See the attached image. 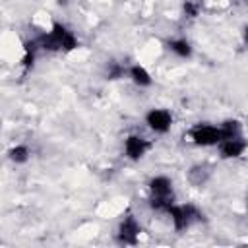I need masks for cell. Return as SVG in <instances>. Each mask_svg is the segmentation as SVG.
<instances>
[{
    "mask_svg": "<svg viewBox=\"0 0 248 248\" xmlns=\"http://www.w3.org/2000/svg\"><path fill=\"white\" fill-rule=\"evenodd\" d=\"M141 223L138 221L136 215L128 213L118 221L116 227V242L124 244V246H136L140 242V234H141Z\"/></svg>",
    "mask_w": 248,
    "mask_h": 248,
    "instance_id": "cell-6",
    "label": "cell"
},
{
    "mask_svg": "<svg viewBox=\"0 0 248 248\" xmlns=\"http://www.w3.org/2000/svg\"><path fill=\"white\" fill-rule=\"evenodd\" d=\"M182 12H184L186 17L196 19V17L202 14V4H200L198 0H184V4H182Z\"/></svg>",
    "mask_w": 248,
    "mask_h": 248,
    "instance_id": "cell-14",
    "label": "cell"
},
{
    "mask_svg": "<svg viewBox=\"0 0 248 248\" xmlns=\"http://www.w3.org/2000/svg\"><path fill=\"white\" fill-rule=\"evenodd\" d=\"M165 215L169 217V221H170V225L176 232H184L192 225H196L203 219V211L196 203H176V202H172L169 205V209L165 211Z\"/></svg>",
    "mask_w": 248,
    "mask_h": 248,
    "instance_id": "cell-2",
    "label": "cell"
},
{
    "mask_svg": "<svg viewBox=\"0 0 248 248\" xmlns=\"http://www.w3.org/2000/svg\"><path fill=\"white\" fill-rule=\"evenodd\" d=\"M126 76H128V79H130L136 87H140V89H145V87H151V85H153V76H151V72H149L143 64H140V62L130 64V66L126 68Z\"/></svg>",
    "mask_w": 248,
    "mask_h": 248,
    "instance_id": "cell-9",
    "label": "cell"
},
{
    "mask_svg": "<svg viewBox=\"0 0 248 248\" xmlns=\"http://www.w3.org/2000/svg\"><path fill=\"white\" fill-rule=\"evenodd\" d=\"M217 151H219V157L225 159V161H234V159H240L244 157L246 153V140L244 136L240 138H229V140H221L217 145Z\"/></svg>",
    "mask_w": 248,
    "mask_h": 248,
    "instance_id": "cell-7",
    "label": "cell"
},
{
    "mask_svg": "<svg viewBox=\"0 0 248 248\" xmlns=\"http://www.w3.org/2000/svg\"><path fill=\"white\" fill-rule=\"evenodd\" d=\"M219 128V138L221 140H229V138H240L244 136V126L238 118H225L217 124ZM219 140V141H221Z\"/></svg>",
    "mask_w": 248,
    "mask_h": 248,
    "instance_id": "cell-12",
    "label": "cell"
},
{
    "mask_svg": "<svg viewBox=\"0 0 248 248\" xmlns=\"http://www.w3.org/2000/svg\"><path fill=\"white\" fill-rule=\"evenodd\" d=\"M188 138L196 147H215L219 143V128L213 122H198L188 130Z\"/></svg>",
    "mask_w": 248,
    "mask_h": 248,
    "instance_id": "cell-4",
    "label": "cell"
},
{
    "mask_svg": "<svg viewBox=\"0 0 248 248\" xmlns=\"http://www.w3.org/2000/svg\"><path fill=\"white\" fill-rule=\"evenodd\" d=\"M6 157L12 165H27L31 161V147L27 143H14L6 151Z\"/></svg>",
    "mask_w": 248,
    "mask_h": 248,
    "instance_id": "cell-13",
    "label": "cell"
},
{
    "mask_svg": "<svg viewBox=\"0 0 248 248\" xmlns=\"http://www.w3.org/2000/svg\"><path fill=\"white\" fill-rule=\"evenodd\" d=\"M35 41L39 48L46 52H72L79 46V39L76 37V33L62 21H54L50 29L39 35Z\"/></svg>",
    "mask_w": 248,
    "mask_h": 248,
    "instance_id": "cell-1",
    "label": "cell"
},
{
    "mask_svg": "<svg viewBox=\"0 0 248 248\" xmlns=\"http://www.w3.org/2000/svg\"><path fill=\"white\" fill-rule=\"evenodd\" d=\"M147 190L153 198H174V180L169 174H153L147 180Z\"/></svg>",
    "mask_w": 248,
    "mask_h": 248,
    "instance_id": "cell-8",
    "label": "cell"
},
{
    "mask_svg": "<svg viewBox=\"0 0 248 248\" xmlns=\"http://www.w3.org/2000/svg\"><path fill=\"white\" fill-rule=\"evenodd\" d=\"M211 174H213V170H211L209 165H205V163H196V165H192V167L188 169L186 180H188L192 186L202 188V186H205V184L209 182Z\"/></svg>",
    "mask_w": 248,
    "mask_h": 248,
    "instance_id": "cell-10",
    "label": "cell"
},
{
    "mask_svg": "<svg viewBox=\"0 0 248 248\" xmlns=\"http://www.w3.org/2000/svg\"><path fill=\"white\" fill-rule=\"evenodd\" d=\"M149 151H151V140L141 136V134H138V132L128 134L124 138V141H122V153L132 163L141 161Z\"/></svg>",
    "mask_w": 248,
    "mask_h": 248,
    "instance_id": "cell-5",
    "label": "cell"
},
{
    "mask_svg": "<svg viewBox=\"0 0 248 248\" xmlns=\"http://www.w3.org/2000/svg\"><path fill=\"white\" fill-rule=\"evenodd\" d=\"M143 124L149 132L157 134V136H165L172 130L174 124V116L169 108L165 107H153L143 114Z\"/></svg>",
    "mask_w": 248,
    "mask_h": 248,
    "instance_id": "cell-3",
    "label": "cell"
},
{
    "mask_svg": "<svg viewBox=\"0 0 248 248\" xmlns=\"http://www.w3.org/2000/svg\"><path fill=\"white\" fill-rule=\"evenodd\" d=\"M167 48L170 54H174L180 60H188L194 54V46L186 37H172L167 41Z\"/></svg>",
    "mask_w": 248,
    "mask_h": 248,
    "instance_id": "cell-11",
    "label": "cell"
}]
</instances>
